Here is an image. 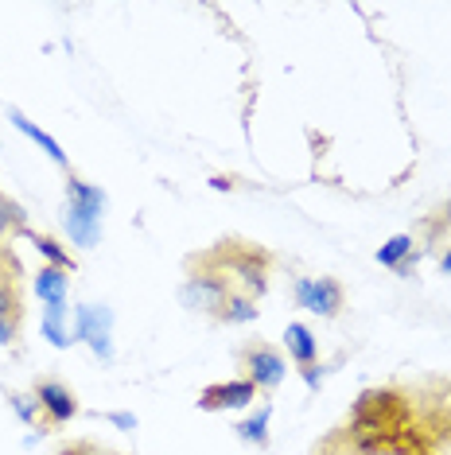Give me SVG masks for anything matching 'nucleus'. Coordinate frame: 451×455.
<instances>
[{"label": "nucleus", "mask_w": 451, "mask_h": 455, "mask_svg": "<svg viewBox=\"0 0 451 455\" xmlns=\"http://www.w3.org/2000/svg\"><path fill=\"white\" fill-rule=\"evenodd\" d=\"M16 268L12 253H0V319L20 323V292H16V276H8Z\"/></svg>", "instance_id": "13"}, {"label": "nucleus", "mask_w": 451, "mask_h": 455, "mask_svg": "<svg viewBox=\"0 0 451 455\" xmlns=\"http://www.w3.org/2000/svg\"><path fill=\"white\" fill-rule=\"evenodd\" d=\"M257 315H261L257 299H253V296H245V292H233L230 299H226V307L218 312V319H222V323H230V327L257 323Z\"/></svg>", "instance_id": "16"}, {"label": "nucleus", "mask_w": 451, "mask_h": 455, "mask_svg": "<svg viewBox=\"0 0 451 455\" xmlns=\"http://www.w3.org/2000/svg\"><path fill=\"white\" fill-rule=\"evenodd\" d=\"M8 121H12V125H16L20 132H24V137H28V140H36V144H39V148H44V152H47V156H51V160H55V164H59V168H67V152H63V144H59L55 137H51V132H44V129H39V125H36V121H28V117H24V113H20V109H8Z\"/></svg>", "instance_id": "11"}, {"label": "nucleus", "mask_w": 451, "mask_h": 455, "mask_svg": "<svg viewBox=\"0 0 451 455\" xmlns=\"http://www.w3.org/2000/svg\"><path fill=\"white\" fill-rule=\"evenodd\" d=\"M106 191L94 183L78 180L75 172H67V211H63V230L70 237V245L78 250H94L101 242V214H106Z\"/></svg>", "instance_id": "1"}, {"label": "nucleus", "mask_w": 451, "mask_h": 455, "mask_svg": "<svg viewBox=\"0 0 451 455\" xmlns=\"http://www.w3.org/2000/svg\"><path fill=\"white\" fill-rule=\"evenodd\" d=\"M16 339V323L12 319H0V347H8Z\"/></svg>", "instance_id": "24"}, {"label": "nucleus", "mask_w": 451, "mask_h": 455, "mask_svg": "<svg viewBox=\"0 0 451 455\" xmlns=\"http://www.w3.org/2000/svg\"><path fill=\"white\" fill-rule=\"evenodd\" d=\"M315 455H362L358 448H346V443H338V440H327L323 448H315Z\"/></svg>", "instance_id": "23"}, {"label": "nucleus", "mask_w": 451, "mask_h": 455, "mask_svg": "<svg viewBox=\"0 0 451 455\" xmlns=\"http://www.w3.org/2000/svg\"><path fill=\"white\" fill-rule=\"evenodd\" d=\"M214 261L226 268L230 281L241 284L245 296L261 299L269 292V257H265L257 245H245V242H218V250L210 253Z\"/></svg>", "instance_id": "3"}, {"label": "nucleus", "mask_w": 451, "mask_h": 455, "mask_svg": "<svg viewBox=\"0 0 451 455\" xmlns=\"http://www.w3.org/2000/svg\"><path fill=\"white\" fill-rule=\"evenodd\" d=\"M36 401H39V412L51 420V424H70L78 417V397L70 393L63 381L47 378L36 386Z\"/></svg>", "instance_id": "7"}, {"label": "nucleus", "mask_w": 451, "mask_h": 455, "mask_svg": "<svg viewBox=\"0 0 451 455\" xmlns=\"http://www.w3.org/2000/svg\"><path fill=\"white\" fill-rule=\"evenodd\" d=\"M241 366H245V378L253 381L257 389H276L289 374V362H284L281 350L265 347V343H253L241 350Z\"/></svg>", "instance_id": "5"}, {"label": "nucleus", "mask_w": 451, "mask_h": 455, "mask_svg": "<svg viewBox=\"0 0 451 455\" xmlns=\"http://www.w3.org/2000/svg\"><path fill=\"white\" fill-rule=\"evenodd\" d=\"M413 234H393L389 242L377 250V265L382 268H397V265H405V261H413Z\"/></svg>", "instance_id": "17"}, {"label": "nucleus", "mask_w": 451, "mask_h": 455, "mask_svg": "<svg viewBox=\"0 0 451 455\" xmlns=\"http://www.w3.org/2000/svg\"><path fill=\"white\" fill-rule=\"evenodd\" d=\"M20 234H28V237H32V245H36L39 257H44V261H47L51 268H63V273H70V268H75V253H70L67 245L59 242V237H51V234H32V230H28V226H24V230H20Z\"/></svg>", "instance_id": "14"}, {"label": "nucleus", "mask_w": 451, "mask_h": 455, "mask_svg": "<svg viewBox=\"0 0 451 455\" xmlns=\"http://www.w3.org/2000/svg\"><path fill=\"white\" fill-rule=\"evenodd\" d=\"M338 307H343V284H338L335 276H320V281H312V304H307V312H315L323 319H335Z\"/></svg>", "instance_id": "10"}, {"label": "nucleus", "mask_w": 451, "mask_h": 455, "mask_svg": "<svg viewBox=\"0 0 451 455\" xmlns=\"http://www.w3.org/2000/svg\"><path fill=\"white\" fill-rule=\"evenodd\" d=\"M210 188H214V191H233V183L226 180V175H214V180H210Z\"/></svg>", "instance_id": "25"}, {"label": "nucleus", "mask_w": 451, "mask_h": 455, "mask_svg": "<svg viewBox=\"0 0 451 455\" xmlns=\"http://www.w3.org/2000/svg\"><path fill=\"white\" fill-rule=\"evenodd\" d=\"M8 405H12V412L24 424H36V417H39V401H36V393L32 397H24V393H12V397H8Z\"/></svg>", "instance_id": "19"}, {"label": "nucleus", "mask_w": 451, "mask_h": 455, "mask_svg": "<svg viewBox=\"0 0 451 455\" xmlns=\"http://www.w3.org/2000/svg\"><path fill=\"white\" fill-rule=\"evenodd\" d=\"M8 230H16V234L24 230V206L0 195V237H4Z\"/></svg>", "instance_id": "18"}, {"label": "nucleus", "mask_w": 451, "mask_h": 455, "mask_svg": "<svg viewBox=\"0 0 451 455\" xmlns=\"http://www.w3.org/2000/svg\"><path fill=\"white\" fill-rule=\"evenodd\" d=\"M269 420H273V405H261L253 417H245L233 432H238L241 443H249V448H269Z\"/></svg>", "instance_id": "15"}, {"label": "nucleus", "mask_w": 451, "mask_h": 455, "mask_svg": "<svg viewBox=\"0 0 451 455\" xmlns=\"http://www.w3.org/2000/svg\"><path fill=\"white\" fill-rule=\"evenodd\" d=\"M444 226H447V230H451V199L444 203Z\"/></svg>", "instance_id": "27"}, {"label": "nucleus", "mask_w": 451, "mask_h": 455, "mask_svg": "<svg viewBox=\"0 0 451 455\" xmlns=\"http://www.w3.org/2000/svg\"><path fill=\"white\" fill-rule=\"evenodd\" d=\"M257 401V386L249 378H233V381H218V386H207L199 397V409L207 412H222V409H249Z\"/></svg>", "instance_id": "6"}, {"label": "nucleus", "mask_w": 451, "mask_h": 455, "mask_svg": "<svg viewBox=\"0 0 451 455\" xmlns=\"http://www.w3.org/2000/svg\"><path fill=\"white\" fill-rule=\"evenodd\" d=\"M75 343H86L101 362H113V312L106 304L75 307Z\"/></svg>", "instance_id": "4"}, {"label": "nucleus", "mask_w": 451, "mask_h": 455, "mask_svg": "<svg viewBox=\"0 0 451 455\" xmlns=\"http://www.w3.org/2000/svg\"><path fill=\"white\" fill-rule=\"evenodd\" d=\"M75 455H109V451H98V448H78Z\"/></svg>", "instance_id": "28"}, {"label": "nucleus", "mask_w": 451, "mask_h": 455, "mask_svg": "<svg viewBox=\"0 0 451 455\" xmlns=\"http://www.w3.org/2000/svg\"><path fill=\"white\" fill-rule=\"evenodd\" d=\"M39 331H44V339L55 350H67L75 343V331L67 327V304H51L44 307V319H39Z\"/></svg>", "instance_id": "12"}, {"label": "nucleus", "mask_w": 451, "mask_h": 455, "mask_svg": "<svg viewBox=\"0 0 451 455\" xmlns=\"http://www.w3.org/2000/svg\"><path fill=\"white\" fill-rule=\"evenodd\" d=\"M230 296H233V281L226 276V268L214 261L210 253L202 257V265L191 268V276L179 284V299H183V307H191V312L218 315Z\"/></svg>", "instance_id": "2"}, {"label": "nucleus", "mask_w": 451, "mask_h": 455, "mask_svg": "<svg viewBox=\"0 0 451 455\" xmlns=\"http://www.w3.org/2000/svg\"><path fill=\"white\" fill-rule=\"evenodd\" d=\"M439 273H444V276H451V250H444V253H439Z\"/></svg>", "instance_id": "26"}, {"label": "nucleus", "mask_w": 451, "mask_h": 455, "mask_svg": "<svg viewBox=\"0 0 451 455\" xmlns=\"http://www.w3.org/2000/svg\"><path fill=\"white\" fill-rule=\"evenodd\" d=\"M284 347H289V358L296 366H315V362H320V343H315V335L307 323L284 327Z\"/></svg>", "instance_id": "8"}, {"label": "nucleus", "mask_w": 451, "mask_h": 455, "mask_svg": "<svg viewBox=\"0 0 451 455\" xmlns=\"http://www.w3.org/2000/svg\"><path fill=\"white\" fill-rule=\"evenodd\" d=\"M300 378H304V386L315 393L323 386V366H320V362H315V366H300Z\"/></svg>", "instance_id": "21"}, {"label": "nucleus", "mask_w": 451, "mask_h": 455, "mask_svg": "<svg viewBox=\"0 0 451 455\" xmlns=\"http://www.w3.org/2000/svg\"><path fill=\"white\" fill-rule=\"evenodd\" d=\"M106 420L121 432H137V417H132V412H106Z\"/></svg>", "instance_id": "22"}, {"label": "nucleus", "mask_w": 451, "mask_h": 455, "mask_svg": "<svg viewBox=\"0 0 451 455\" xmlns=\"http://www.w3.org/2000/svg\"><path fill=\"white\" fill-rule=\"evenodd\" d=\"M292 296H296V304L307 307L312 304V276H296V284H292Z\"/></svg>", "instance_id": "20"}, {"label": "nucleus", "mask_w": 451, "mask_h": 455, "mask_svg": "<svg viewBox=\"0 0 451 455\" xmlns=\"http://www.w3.org/2000/svg\"><path fill=\"white\" fill-rule=\"evenodd\" d=\"M36 296L44 299V307L51 304H67V296H70V281H67V273L63 268H51V265H39V273H36Z\"/></svg>", "instance_id": "9"}]
</instances>
